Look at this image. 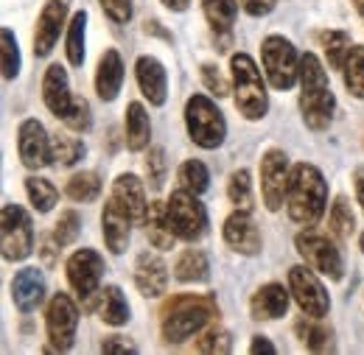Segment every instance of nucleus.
Listing matches in <instances>:
<instances>
[{
	"mask_svg": "<svg viewBox=\"0 0 364 355\" xmlns=\"http://www.w3.org/2000/svg\"><path fill=\"white\" fill-rule=\"evenodd\" d=\"M286 210L289 219L306 229L317 226L319 219L328 210V182L317 165L311 163H297L291 168L289 179V193H286Z\"/></svg>",
	"mask_w": 364,
	"mask_h": 355,
	"instance_id": "1",
	"label": "nucleus"
},
{
	"mask_svg": "<svg viewBox=\"0 0 364 355\" xmlns=\"http://www.w3.org/2000/svg\"><path fill=\"white\" fill-rule=\"evenodd\" d=\"M300 112H303V124L311 132H325L333 124L336 98L331 92L328 73L317 53L300 56Z\"/></svg>",
	"mask_w": 364,
	"mask_h": 355,
	"instance_id": "2",
	"label": "nucleus"
},
{
	"mask_svg": "<svg viewBox=\"0 0 364 355\" xmlns=\"http://www.w3.org/2000/svg\"><path fill=\"white\" fill-rule=\"evenodd\" d=\"M216 313L219 308L213 297H193V294L174 297L163 308V339L168 344H182L191 336L202 333Z\"/></svg>",
	"mask_w": 364,
	"mask_h": 355,
	"instance_id": "3",
	"label": "nucleus"
},
{
	"mask_svg": "<svg viewBox=\"0 0 364 355\" xmlns=\"http://www.w3.org/2000/svg\"><path fill=\"white\" fill-rule=\"evenodd\" d=\"M230 70H232V95H235V109L247 121H261L269 112V92L267 82L250 53H232L230 56Z\"/></svg>",
	"mask_w": 364,
	"mask_h": 355,
	"instance_id": "4",
	"label": "nucleus"
},
{
	"mask_svg": "<svg viewBox=\"0 0 364 355\" xmlns=\"http://www.w3.org/2000/svg\"><path fill=\"white\" fill-rule=\"evenodd\" d=\"M185 129L199 148H219L228 140V121L213 98L196 92L185 101Z\"/></svg>",
	"mask_w": 364,
	"mask_h": 355,
	"instance_id": "5",
	"label": "nucleus"
},
{
	"mask_svg": "<svg viewBox=\"0 0 364 355\" xmlns=\"http://www.w3.org/2000/svg\"><path fill=\"white\" fill-rule=\"evenodd\" d=\"M261 62L274 89H291L300 82V53L291 45V40L280 34H269L261 43Z\"/></svg>",
	"mask_w": 364,
	"mask_h": 355,
	"instance_id": "6",
	"label": "nucleus"
},
{
	"mask_svg": "<svg viewBox=\"0 0 364 355\" xmlns=\"http://www.w3.org/2000/svg\"><path fill=\"white\" fill-rule=\"evenodd\" d=\"M0 246H3V258L11 263H20L34 252L31 216L14 202L3 204L0 210Z\"/></svg>",
	"mask_w": 364,
	"mask_h": 355,
	"instance_id": "7",
	"label": "nucleus"
},
{
	"mask_svg": "<svg viewBox=\"0 0 364 355\" xmlns=\"http://www.w3.org/2000/svg\"><path fill=\"white\" fill-rule=\"evenodd\" d=\"M166 207H168L171 229H174V235L180 241L196 244L199 238H205V232H208V210H205V204L199 202L196 193L180 187V190H174L168 196Z\"/></svg>",
	"mask_w": 364,
	"mask_h": 355,
	"instance_id": "8",
	"label": "nucleus"
},
{
	"mask_svg": "<svg viewBox=\"0 0 364 355\" xmlns=\"http://www.w3.org/2000/svg\"><path fill=\"white\" fill-rule=\"evenodd\" d=\"M46 330L53 353L73 350L76 333H79V308H76V302H73L70 294L59 291V294L50 297L46 311Z\"/></svg>",
	"mask_w": 364,
	"mask_h": 355,
	"instance_id": "9",
	"label": "nucleus"
},
{
	"mask_svg": "<svg viewBox=\"0 0 364 355\" xmlns=\"http://www.w3.org/2000/svg\"><path fill=\"white\" fill-rule=\"evenodd\" d=\"M289 291H291V300L297 302V308L306 316L325 319L331 311V297H328L322 280L317 277V271L309 263L289 268Z\"/></svg>",
	"mask_w": 364,
	"mask_h": 355,
	"instance_id": "10",
	"label": "nucleus"
},
{
	"mask_svg": "<svg viewBox=\"0 0 364 355\" xmlns=\"http://www.w3.org/2000/svg\"><path fill=\"white\" fill-rule=\"evenodd\" d=\"M68 283L76 291V297L92 308V297L101 291V277H104V258L95 249H76L68 258Z\"/></svg>",
	"mask_w": 364,
	"mask_h": 355,
	"instance_id": "11",
	"label": "nucleus"
},
{
	"mask_svg": "<svg viewBox=\"0 0 364 355\" xmlns=\"http://www.w3.org/2000/svg\"><path fill=\"white\" fill-rule=\"evenodd\" d=\"M294 246H297V255L303 258V263H309L317 274H325L331 280H342V274H345L342 252L336 249V244L331 238L317 235V232H300L294 238Z\"/></svg>",
	"mask_w": 364,
	"mask_h": 355,
	"instance_id": "12",
	"label": "nucleus"
},
{
	"mask_svg": "<svg viewBox=\"0 0 364 355\" xmlns=\"http://www.w3.org/2000/svg\"><path fill=\"white\" fill-rule=\"evenodd\" d=\"M289 157L280 148H269L261 157V196L269 213H277L286 204V193H289Z\"/></svg>",
	"mask_w": 364,
	"mask_h": 355,
	"instance_id": "13",
	"label": "nucleus"
},
{
	"mask_svg": "<svg viewBox=\"0 0 364 355\" xmlns=\"http://www.w3.org/2000/svg\"><path fill=\"white\" fill-rule=\"evenodd\" d=\"M17 154H20V163L31 171H40L46 168L50 160V137H48L46 126L37 121V118H26L17 129Z\"/></svg>",
	"mask_w": 364,
	"mask_h": 355,
	"instance_id": "14",
	"label": "nucleus"
},
{
	"mask_svg": "<svg viewBox=\"0 0 364 355\" xmlns=\"http://www.w3.org/2000/svg\"><path fill=\"white\" fill-rule=\"evenodd\" d=\"M222 235H225V244H228L232 252L247 255V258L258 255L261 246H264L261 229L255 226L250 210H235V213H230L225 226H222Z\"/></svg>",
	"mask_w": 364,
	"mask_h": 355,
	"instance_id": "15",
	"label": "nucleus"
},
{
	"mask_svg": "<svg viewBox=\"0 0 364 355\" xmlns=\"http://www.w3.org/2000/svg\"><path fill=\"white\" fill-rule=\"evenodd\" d=\"M65 20H68V0H48L34 28V56L43 59L53 50V45L59 43V34L65 28Z\"/></svg>",
	"mask_w": 364,
	"mask_h": 355,
	"instance_id": "16",
	"label": "nucleus"
},
{
	"mask_svg": "<svg viewBox=\"0 0 364 355\" xmlns=\"http://www.w3.org/2000/svg\"><path fill=\"white\" fill-rule=\"evenodd\" d=\"M135 76L143 98L151 106H163L166 98H168V73H166L163 62L157 56H137Z\"/></svg>",
	"mask_w": 364,
	"mask_h": 355,
	"instance_id": "17",
	"label": "nucleus"
},
{
	"mask_svg": "<svg viewBox=\"0 0 364 355\" xmlns=\"http://www.w3.org/2000/svg\"><path fill=\"white\" fill-rule=\"evenodd\" d=\"M132 219L129 213L115 202L109 199L104 204V213H101V235H104V244L112 255H124L127 246H129V238H132Z\"/></svg>",
	"mask_w": 364,
	"mask_h": 355,
	"instance_id": "18",
	"label": "nucleus"
},
{
	"mask_svg": "<svg viewBox=\"0 0 364 355\" xmlns=\"http://www.w3.org/2000/svg\"><path fill=\"white\" fill-rule=\"evenodd\" d=\"M43 101H46L48 112L56 115L59 121H65L76 104L73 92H70V79L65 73L62 65H50L43 76Z\"/></svg>",
	"mask_w": 364,
	"mask_h": 355,
	"instance_id": "19",
	"label": "nucleus"
},
{
	"mask_svg": "<svg viewBox=\"0 0 364 355\" xmlns=\"http://www.w3.org/2000/svg\"><path fill=\"white\" fill-rule=\"evenodd\" d=\"M11 300L17 305L20 313H31L37 311L46 300V277L43 271L34 266H26L20 268L11 280Z\"/></svg>",
	"mask_w": 364,
	"mask_h": 355,
	"instance_id": "20",
	"label": "nucleus"
},
{
	"mask_svg": "<svg viewBox=\"0 0 364 355\" xmlns=\"http://www.w3.org/2000/svg\"><path fill=\"white\" fill-rule=\"evenodd\" d=\"M135 285H137V291H140L143 297H149V300H157V297L166 294V288H168V266L163 263L160 255H154V252L137 255Z\"/></svg>",
	"mask_w": 364,
	"mask_h": 355,
	"instance_id": "21",
	"label": "nucleus"
},
{
	"mask_svg": "<svg viewBox=\"0 0 364 355\" xmlns=\"http://www.w3.org/2000/svg\"><path fill=\"white\" fill-rule=\"evenodd\" d=\"M289 300H291V291H289V288H283L280 283H267V285H261V288L252 294V300H250V313H252V319H258V322H274V319L286 316Z\"/></svg>",
	"mask_w": 364,
	"mask_h": 355,
	"instance_id": "22",
	"label": "nucleus"
},
{
	"mask_svg": "<svg viewBox=\"0 0 364 355\" xmlns=\"http://www.w3.org/2000/svg\"><path fill=\"white\" fill-rule=\"evenodd\" d=\"M124 87V62H121V53L115 48H107L98 59V67H95V92L101 101H115L118 92Z\"/></svg>",
	"mask_w": 364,
	"mask_h": 355,
	"instance_id": "23",
	"label": "nucleus"
},
{
	"mask_svg": "<svg viewBox=\"0 0 364 355\" xmlns=\"http://www.w3.org/2000/svg\"><path fill=\"white\" fill-rule=\"evenodd\" d=\"M112 199L129 213V219L135 224L146 222V213H149V202H146V187L140 177L135 174H121L112 185Z\"/></svg>",
	"mask_w": 364,
	"mask_h": 355,
	"instance_id": "24",
	"label": "nucleus"
},
{
	"mask_svg": "<svg viewBox=\"0 0 364 355\" xmlns=\"http://www.w3.org/2000/svg\"><path fill=\"white\" fill-rule=\"evenodd\" d=\"M146 238L149 244L157 249V252H168L174 249V244L180 241L171 229V222H168V207L166 202H149V213H146Z\"/></svg>",
	"mask_w": 364,
	"mask_h": 355,
	"instance_id": "25",
	"label": "nucleus"
},
{
	"mask_svg": "<svg viewBox=\"0 0 364 355\" xmlns=\"http://www.w3.org/2000/svg\"><path fill=\"white\" fill-rule=\"evenodd\" d=\"M202 11H205V20L210 23L213 37L222 45V50H228L230 34L238 17V3L235 0H202Z\"/></svg>",
	"mask_w": 364,
	"mask_h": 355,
	"instance_id": "26",
	"label": "nucleus"
},
{
	"mask_svg": "<svg viewBox=\"0 0 364 355\" xmlns=\"http://www.w3.org/2000/svg\"><path fill=\"white\" fill-rule=\"evenodd\" d=\"M129 302L124 297V291L118 285H104L98 291V316L104 319V324L109 327H121L127 324L132 316H129Z\"/></svg>",
	"mask_w": 364,
	"mask_h": 355,
	"instance_id": "27",
	"label": "nucleus"
},
{
	"mask_svg": "<svg viewBox=\"0 0 364 355\" xmlns=\"http://www.w3.org/2000/svg\"><path fill=\"white\" fill-rule=\"evenodd\" d=\"M127 148L129 151H143L149 148V137H151V121H149V112L140 101H132L127 106Z\"/></svg>",
	"mask_w": 364,
	"mask_h": 355,
	"instance_id": "28",
	"label": "nucleus"
},
{
	"mask_svg": "<svg viewBox=\"0 0 364 355\" xmlns=\"http://www.w3.org/2000/svg\"><path fill=\"white\" fill-rule=\"evenodd\" d=\"M174 277L180 283H205L210 277V258L202 249H185L177 263H174Z\"/></svg>",
	"mask_w": 364,
	"mask_h": 355,
	"instance_id": "29",
	"label": "nucleus"
},
{
	"mask_svg": "<svg viewBox=\"0 0 364 355\" xmlns=\"http://www.w3.org/2000/svg\"><path fill=\"white\" fill-rule=\"evenodd\" d=\"M85 34H87V11H76L68 23V40H65V53H68V62L73 67H82L85 65Z\"/></svg>",
	"mask_w": 364,
	"mask_h": 355,
	"instance_id": "30",
	"label": "nucleus"
},
{
	"mask_svg": "<svg viewBox=\"0 0 364 355\" xmlns=\"http://www.w3.org/2000/svg\"><path fill=\"white\" fill-rule=\"evenodd\" d=\"M85 143L79 137H70L68 132H56L50 137V160L62 168H70L76 165L82 157H85Z\"/></svg>",
	"mask_w": 364,
	"mask_h": 355,
	"instance_id": "31",
	"label": "nucleus"
},
{
	"mask_svg": "<svg viewBox=\"0 0 364 355\" xmlns=\"http://www.w3.org/2000/svg\"><path fill=\"white\" fill-rule=\"evenodd\" d=\"M319 45H322V50H325V56H328V65L333 67V70H342L345 67V59H348V53H350V34L348 31H336V28H331V31H322L319 34Z\"/></svg>",
	"mask_w": 364,
	"mask_h": 355,
	"instance_id": "32",
	"label": "nucleus"
},
{
	"mask_svg": "<svg viewBox=\"0 0 364 355\" xmlns=\"http://www.w3.org/2000/svg\"><path fill=\"white\" fill-rule=\"evenodd\" d=\"M342 79H345V87L350 89V95L364 101V45L350 48L345 67H342Z\"/></svg>",
	"mask_w": 364,
	"mask_h": 355,
	"instance_id": "33",
	"label": "nucleus"
},
{
	"mask_svg": "<svg viewBox=\"0 0 364 355\" xmlns=\"http://www.w3.org/2000/svg\"><path fill=\"white\" fill-rule=\"evenodd\" d=\"M65 193H68V199L82 202V204L95 202V199L101 196V177H98L95 171H82V174H73V177L68 179Z\"/></svg>",
	"mask_w": 364,
	"mask_h": 355,
	"instance_id": "34",
	"label": "nucleus"
},
{
	"mask_svg": "<svg viewBox=\"0 0 364 355\" xmlns=\"http://www.w3.org/2000/svg\"><path fill=\"white\" fill-rule=\"evenodd\" d=\"M319 322H322V319H314V316L297 322V336H300V342H303L311 353H325V350H331V330H328L325 324H319Z\"/></svg>",
	"mask_w": 364,
	"mask_h": 355,
	"instance_id": "35",
	"label": "nucleus"
},
{
	"mask_svg": "<svg viewBox=\"0 0 364 355\" xmlns=\"http://www.w3.org/2000/svg\"><path fill=\"white\" fill-rule=\"evenodd\" d=\"M177 179H180V187L202 196L208 187H210V171L202 160H185L177 171Z\"/></svg>",
	"mask_w": 364,
	"mask_h": 355,
	"instance_id": "36",
	"label": "nucleus"
},
{
	"mask_svg": "<svg viewBox=\"0 0 364 355\" xmlns=\"http://www.w3.org/2000/svg\"><path fill=\"white\" fill-rule=\"evenodd\" d=\"M26 193L37 213H50L59 202V190L43 177H26Z\"/></svg>",
	"mask_w": 364,
	"mask_h": 355,
	"instance_id": "37",
	"label": "nucleus"
},
{
	"mask_svg": "<svg viewBox=\"0 0 364 355\" xmlns=\"http://www.w3.org/2000/svg\"><path fill=\"white\" fill-rule=\"evenodd\" d=\"M232 350V336L228 327L222 324H210L205 327V333L196 339V353L205 355H228Z\"/></svg>",
	"mask_w": 364,
	"mask_h": 355,
	"instance_id": "38",
	"label": "nucleus"
},
{
	"mask_svg": "<svg viewBox=\"0 0 364 355\" xmlns=\"http://www.w3.org/2000/svg\"><path fill=\"white\" fill-rule=\"evenodd\" d=\"M328 224H331V232H333L336 238H350V235H353L356 219H353V210H350L348 196H336V199H333Z\"/></svg>",
	"mask_w": 364,
	"mask_h": 355,
	"instance_id": "39",
	"label": "nucleus"
},
{
	"mask_svg": "<svg viewBox=\"0 0 364 355\" xmlns=\"http://www.w3.org/2000/svg\"><path fill=\"white\" fill-rule=\"evenodd\" d=\"M228 196L235 210H252V177L247 168L232 171L228 179Z\"/></svg>",
	"mask_w": 364,
	"mask_h": 355,
	"instance_id": "40",
	"label": "nucleus"
},
{
	"mask_svg": "<svg viewBox=\"0 0 364 355\" xmlns=\"http://www.w3.org/2000/svg\"><path fill=\"white\" fill-rule=\"evenodd\" d=\"M0 65H3V79L11 82L17 79L20 73V45H17V37L11 28H3L0 31Z\"/></svg>",
	"mask_w": 364,
	"mask_h": 355,
	"instance_id": "41",
	"label": "nucleus"
},
{
	"mask_svg": "<svg viewBox=\"0 0 364 355\" xmlns=\"http://www.w3.org/2000/svg\"><path fill=\"white\" fill-rule=\"evenodd\" d=\"M79 232H82V216H79L76 210H65V213L59 216V222L53 224V244H56L59 249H65V246L76 244Z\"/></svg>",
	"mask_w": 364,
	"mask_h": 355,
	"instance_id": "42",
	"label": "nucleus"
},
{
	"mask_svg": "<svg viewBox=\"0 0 364 355\" xmlns=\"http://www.w3.org/2000/svg\"><path fill=\"white\" fill-rule=\"evenodd\" d=\"M146 182L154 187V190H160L163 187V182H166V171H168V163H166V151L163 148H149V154H146Z\"/></svg>",
	"mask_w": 364,
	"mask_h": 355,
	"instance_id": "43",
	"label": "nucleus"
},
{
	"mask_svg": "<svg viewBox=\"0 0 364 355\" xmlns=\"http://www.w3.org/2000/svg\"><path fill=\"white\" fill-rule=\"evenodd\" d=\"M65 126L73 129V132H90L92 126V115H90V104L85 98H76L70 115L65 118Z\"/></svg>",
	"mask_w": 364,
	"mask_h": 355,
	"instance_id": "44",
	"label": "nucleus"
},
{
	"mask_svg": "<svg viewBox=\"0 0 364 355\" xmlns=\"http://www.w3.org/2000/svg\"><path fill=\"white\" fill-rule=\"evenodd\" d=\"M202 82H205V87L210 89L216 98L230 95L228 79H225V76H222V70H219L216 65H210V62H205V65H202Z\"/></svg>",
	"mask_w": 364,
	"mask_h": 355,
	"instance_id": "45",
	"label": "nucleus"
},
{
	"mask_svg": "<svg viewBox=\"0 0 364 355\" xmlns=\"http://www.w3.org/2000/svg\"><path fill=\"white\" fill-rule=\"evenodd\" d=\"M98 3H101L104 14L112 23H118V26H124V23L132 20V0H98Z\"/></svg>",
	"mask_w": 364,
	"mask_h": 355,
	"instance_id": "46",
	"label": "nucleus"
},
{
	"mask_svg": "<svg viewBox=\"0 0 364 355\" xmlns=\"http://www.w3.org/2000/svg\"><path fill=\"white\" fill-rule=\"evenodd\" d=\"M101 353L127 355V353H137V347L129 339H124V336H107V339L101 342Z\"/></svg>",
	"mask_w": 364,
	"mask_h": 355,
	"instance_id": "47",
	"label": "nucleus"
},
{
	"mask_svg": "<svg viewBox=\"0 0 364 355\" xmlns=\"http://www.w3.org/2000/svg\"><path fill=\"white\" fill-rule=\"evenodd\" d=\"M241 6H244V11L250 17H267L277 6V0H241Z\"/></svg>",
	"mask_w": 364,
	"mask_h": 355,
	"instance_id": "48",
	"label": "nucleus"
},
{
	"mask_svg": "<svg viewBox=\"0 0 364 355\" xmlns=\"http://www.w3.org/2000/svg\"><path fill=\"white\" fill-rule=\"evenodd\" d=\"M250 353H252V355H258V353L274 355V353H277V347H274L267 336H255V339H252V344H250Z\"/></svg>",
	"mask_w": 364,
	"mask_h": 355,
	"instance_id": "49",
	"label": "nucleus"
},
{
	"mask_svg": "<svg viewBox=\"0 0 364 355\" xmlns=\"http://www.w3.org/2000/svg\"><path fill=\"white\" fill-rule=\"evenodd\" d=\"M353 187H356V202L362 204V213H364V165L353 171Z\"/></svg>",
	"mask_w": 364,
	"mask_h": 355,
	"instance_id": "50",
	"label": "nucleus"
},
{
	"mask_svg": "<svg viewBox=\"0 0 364 355\" xmlns=\"http://www.w3.org/2000/svg\"><path fill=\"white\" fill-rule=\"evenodd\" d=\"M168 11H188V6H191V0H160Z\"/></svg>",
	"mask_w": 364,
	"mask_h": 355,
	"instance_id": "51",
	"label": "nucleus"
},
{
	"mask_svg": "<svg viewBox=\"0 0 364 355\" xmlns=\"http://www.w3.org/2000/svg\"><path fill=\"white\" fill-rule=\"evenodd\" d=\"M353 3H356V11L362 14V20H364V0H353Z\"/></svg>",
	"mask_w": 364,
	"mask_h": 355,
	"instance_id": "52",
	"label": "nucleus"
},
{
	"mask_svg": "<svg viewBox=\"0 0 364 355\" xmlns=\"http://www.w3.org/2000/svg\"><path fill=\"white\" fill-rule=\"evenodd\" d=\"M359 249L364 252V232H362V238H359Z\"/></svg>",
	"mask_w": 364,
	"mask_h": 355,
	"instance_id": "53",
	"label": "nucleus"
}]
</instances>
